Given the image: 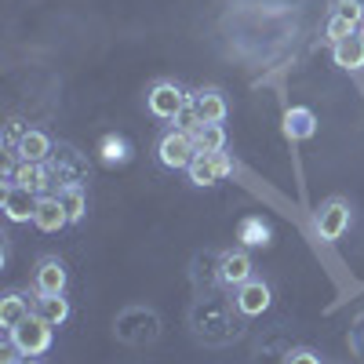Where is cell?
Here are the masks:
<instances>
[{
    "label": "cell",
    "instance_id": "cell-1",
    "mask_svg": "<svg viewBox=\"0 0 364 364\" xmlns=\"http://www.w3.org/2000/svg\"><path fill=\"white\" fill-rule=\"evenodd\" d=\"M51 336H55V328L33 314V317H26L15 331H8V343L18 357H41V353L51 350Z\"/></svg>",
    "mask_w": 364,
    "mask_h": 364
},
{
    "label": "cell",
    "instance_id": "cell-2",
    "mask_svg": "<svg viewBox=\"0 0 364 364\" xmlns=\"http://www.w3.org/2000/svg\"><path fill=\"white\" fill-rule=\"evenodd\" d=\"M197 157V146H193V135L190 132H178V128H168L161 139H157V161L161 168L168 171H186Z\"/></svg>",
    "mask_w": 364,
    "mask_h": 364
},
{
    "label": "cell",
    "instance_id": "cell-3",
    "mask_svg": "<svg viewBox=\"0 0 364 364\" xmlns=\"http://www.w3.org/2000/svg\"><path fill=\"white\" fill-rule=\"evenodd\" d=\"M193 95L190 91H182V84H175V80H157L154 87L146 91V109H149V117H157V120H175L178 117V109L186 106Z\"/></svg>",
    "mask_w": 364,
    "mask_h": 364
},
{
    "label": "cell",
    "instance_id": "cell-4",
    "mask_svg": "<svg viewBox=\"0 0 364 364\" xmlns=\"http://www.w3.org/2000/svg\"><path fill=\"white\" fill-rule=\"evenodd\" d=\"M350 223H353V211L343 197H328L314 215V230L321 233V240H339L350 230Z\"/></svg>",
    "mask_w": 364,
    "mask_h": 364
},
{
    "label": "cell",
    "instance_id": "cell-5",
    "mask_svg": "<svg viewBox=\"0 0 364 364\" xmlns=\"http://www.w3.org/2000/svg\"><path fill=\"white\" fill-rule=\"evenodd\" d=\"M186 175H190L193 186H215V182L233 175V157L226 154V149L223 154H197L193 164L186 168Z\"/></svg>",
    "mask_w": 364,
    "mask_h": 364
},
{
    "label": "cell",
    "instance_id": "cell-6",
    "mask_svg": "<svg viewBox=\"0 0 364 364\" xmlns=\"http://www.w3.org/2000/svg\"><path fill=\"white\" fill-rule=\"evenodd\" d=\"M70 269L58 255H41L33 266V291L37 295H66Z\"/></svg>",
    "mask_w": 364,
    "mask_h": 364
},
{
    "label": "cell",
    "instance_id": "cell-7",
    "mask_svg": "<svg viewBox=\"0 0 364 364\" xmlns=\"http://www.w3.org/2000/svg\"><path fill=\"white\" fill-rule=\"evenodd\" d=\"M255 266H252V255H248V248H226V252H219V284H226V288H240V284H248L255 273H252Z\"/></svg>",
    "mask_w": 364,
    "mask_h": 364
},
{
    "label": "cell",
    "instance_id": "cell-8",
    "mask_svg": "<svg viewBox=\"0 0 364 364\" xmlns=\"http://www.w3.org/2000/svg\"><path fill=\"white\" fill-rule=\"evenodd\" d=\"M233 306L237 314H245V317H259L273 306V288L262 281V277H252L248 284H240L233 291Z\"/></svg>",
    "mask_w": 364,
    "mask_h": 364
},
{
    "label": "cell",
    "instance_id": "cell-9",
    "mask_svg": "<svg viewBox=\"0 0 364 364\" xmlns=\"http://www.w3.org/2000/svg\"><path fill=\"white\" fill-rule=\"evenodd\" d=\"M4 186H26V190H33V193H48L51 186V168L48 164H33V161H18L4 171Z\"/></svg>",
    "mask_w": 364,
    "mask_h": 364
},
{
    "label": "cell",
    "instance_id": "cell-10",
    "mask_svg": "<svg viewBox=\"0 0 364 364\" xmlns=\"http://www.w3.org/2000/svg\"><path fill=\"white\" fill-rule=\"evenodd\" d=\"M37 204H41V193L26 186H4V197H0V208H4V215L11 223H33Z\"/></svg>",
    "mask_w": 364,
    "mask_h": 364
},
{
    "label": "cell",
    "instance_id": "cell-11",
    "mask_svg": "<svg viewBox=\"0 0 364 364\" xmlns=\"http://www.w3.org/2000/svg\"><path fill=\"white\" fill-rule=\"evenodd\" d=\"M55 157V142L48 132L41 128H26L18 146H15V161H33V164H48Z\"/></svg>",
    "mask_w": 364,
    "mask_h": 364
},
{
    "label": "cell",
    "instance_id": "cell-12",
    "mask_svg": "<svg viewBox=\"0 0 364 364\" xmlns=\"http://www.w3.org/2000/svg\"><path fill=\"white\" fill-rule=\"evenodd\" d=\"M33 302H37V291H8L0 299V328L4 331H15L26 317H33Z\"/></svg>",
    "mask_w": 364,
    "mask_h": 364
},
{
    "label": "cell",
    "instance_id": "cell-13",
    "mask_svg": "<svg viewBox=\"0 0 364 364\" xmlns=\"http://www.w3.org/2000/svg\"><path fill=\"white\" fill-rule=\"evenodd\" d=\"M193 106H197L204 124H223L226 113H230V102H226V95L219 87H197L193 91Z\"/></svg>",
    "mask_w": 364,
    "mask_h": 364
},
{
    "label": "cell",
    "instance_id": "cell-14",
    "mask_svg": "<svg viewBox=\"0 0 364 364\" xmlns=\"http://www.w3.org/2000/svg\"><path fill=\"white\" fill-rule=\"evenodd\" d=\"M33 226H37L41 233H58V230H66V226H70L66 208H63V200H58L55 193H44V197H41L37 215H33Z\"/></svg>",
    "mask_w": 364,
    "mask_h": 364
},
{
    "label": "cell",
    "instance_id": "cell-15",
    "mask_svg": "<svg viewBox=\"0 0 364 364\" xmlns=\"http://www.w3.org/2000/svg\"><path fill=\"white\" fill-rule=\"evenodd\" d=\"M132 157H135V146L120 132H109L99 139V161L106 168H124V164H132Z\"/></svg>",
    "mask_w": 364,
    "mask_h": 364
},
{
    "label": "cell",
    "instance_id": "cell-16",
    "mask_svg": "<svg viewBox=\"0 0 364 364\" xmlns=\"http://www.w3.org/2000/svg\"><path fill=\"white\" fill-rule=\"evenodd\" d=\"M331 58H336L339 70H364V33H353L339 44H331Z\"/></svg>",
    "mask_w": 364,
    "mask_h": 364
},
{
    "label": "cell",
    "instance_id": "cell-17",
    "mask_svg": "<svg viewBox=\"0 0 364 364\" xmlns=\"http://www.w3.org/2000/svg\"><path fill=\"white\" fill-rule=\"evenodd\" d=\"M237 240H240V248H269V240H273V230L262 215H248V219H240L237 226Z\"/></svg>",
    "mask_w": 364,
    "mask_h": 364
},
{
    "label": "cell",
    "instance_id": "cell-18",
    "mask_svg": "<svg viewBox=\"0 0 364 364\" xmlns=\"http://www.w3.org/2000/svg\"><path fill=\"white\" fill-rule=\"evenodd\" d=\"M55 197L63 200L66 215H70V226H77V223L87 215V186H84V182H63Z\"/></svg>",
    "mask_w": 364,
    "mask_h": 364
},
{
    "label": "cell",
    "instance_id": "cell-19",
    "mask_svg": "<svg viewBox=\"0 0 364 364\" xmlns=\"http://www.w3.org/2000/svg\"><path fill=\"white\" fill-rule=\"evenodd\" d=\"M284 135L295 139V142L314 139V135H317V117H314V109H306V106H291V109L284 113Z\"/></svg>",
    "mask_w": 364,
    "mask_h": 364
},
{
    "label": "cell",
    "instance_id": "cell-20",
    "mask_svg": "<svg viewBox=\"0 0 364 364\" xmlns=\"http://www.w3.org/2000/svg\"><path fill=\"white\" fill-rule=\"evenodd\" d=\"M33 314H37L41 321H48L51 328H58V324H66V321H70L73 306H70V299H66V295H37Z\"/></svg>",
    "mask_w": 364,
    "mask_h": 364
},
{
    "label": "cell",
    "instance_id": "cell-21",
    "mask_svg": "<svg viewBox=\"0 0 364 364\" xmlns=\"http://www.w3.org/2000/svg\"><path fill=\"white\" fill-rule=\"evenodd\" d=\"M193 146H197V154H223L226 149V128L223 124H200L193 132Z\"/></svg>",
    "mask_w": 364,
    "mask_h": 364
},
{
    "label": "cell",
    "instance_id": "cell-22",
    "mask_svg": "<svg viewBox=\"0 0 364 364\" xmlns=\"http://www.w3.org/2000/svg\"><path fill=\"white\" fill-rule=\"evenodd\" d=\"M328 15H339L343 22H350L353 29L364 26V0H331Z\"/></svg>",
    "mask_w": 364,
    "mask_h": 364
},
{
    "label": "cell",
    "instance_id": "cell-23",
    "mask_svg": "<svg viewBox=\"0 0 364 364\" xmlns=\"http://www.w3.org/2000/svg\"><path fill=\"white\" fill-rule=\"evenodd\" d=\"M357 29L350 26V22H343L339 15H328L324 18V37H328V44H339V41H346V37H353Z\"/></svg>",
    "mask_w": 364,
    "mask_h": 364
},
{
    "label": "cell",
    "instance_id": "cell-24",
    "mask_svg": "<svg viewBox=\"0 0 364 364\" xmlns=\"http://www.w3.org/2000/svg\"><path fill=\"white\" fill-rule=\"evenodd\" d=\"M200 124H204V120H200V113H197V106H193V99H190L186 106L178 109V117H175V128H178V132H190V135H193V132H197Z\"/></svg>",
    "mask_w": 364,
    "mask_h": 364
},
{
    "label": "cell",
    "instance_id": "cell-25",
    "mask_svg": "<svg viewBox=\"0 0 364 364\" xmlns=\"http://www.w3.org/2000/svg\"><path fill=\"white\" fill-rule=\"evenodd\" d=\"M284 364H324V357L317 350H310V346H299V350H291L284 357Z\"/></svg>",
    "mask_w": 364,
    "mask_h": 364
},
{
    "label": "cell",
    "instance_id": "cell-26",
    "mask_svg": "<svg viewBox=\"0 0 364 364\" xmlns=\"http://www.w3.org/2000/svg\"><path fill=\"white\" fill-rule=\"evenodd\" d=\"M11 364H41V360H37V357H15Z\"/></svg>",
    "mask_w": 364,
    "mask_h": 364
}]
</instances>
